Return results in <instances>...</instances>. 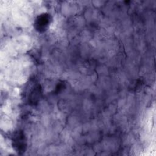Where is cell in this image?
Returning a JSON list of instances; mask_svg holds the SVG:
<instances>
[{
    "mask_svg": "<svg viewBox=\"0 0 156 156\" xmlns=\"http://www.w3.org/2000/svg\"><path fill=\"white\" fill-rule=\"evenodd\" d=\"M49 14L44 13L38 15L34 22V27L38 32H43L47 30L51 22Z\"/></svg>",
    "mask_w": 156,
    "mask_h": 156,
    "instance_id": "7a4b0ae2",
    "label": "cell"
},
{
    "mask_svg": "<svg viewBox=\"0 0 156 156\" xmlns=\"http://www.w3.org/2000/svg\"><path fill=\"white\" fill-rule=\"evenodd\" d=\"M42 92H41V88L40 85H37L35 86L33 89L30 91L29 94V103L30 105H35L37 104L41 97Z\"/></svg>",
    "mask_w": 156,
    "mask_h": 156,
    "instance_id": "3957f363",
    "label": "cell"
},
{
    "mask_svg": "<svg viewBox=\"0 0 156 156\" xmlns=\"http://www.w3.org/2000/svg\"><path fill=\"white\" fill-rule=\"evenodd\" d=\"M12 144L13 149L18 154H23L27 148V140L24 132L21 130L16 131L12 138Z\"/></svg>",
    "mask_w": 156,
    "mask_h": 156,
    "instance_id": "6da1fadb",
    "label": "cell"
},
{
    "mask_svg": "<svg viewBox=\"0 0 156 156\" xmlns=\"http://www.w3.org/2000/svg\"><path fill=\"white\" fill-rule=\"evenodd\" d=\"M64 87V84L63 83H59L57 86H56V88H55V92L56 93H58L60 92V91L62 90V89Z\"/></svg>",
    "mask_w": 156,
    "mask_h": 156,
    "instance_id": "277c9868",
    "label": "cell"
}]
</instances>
